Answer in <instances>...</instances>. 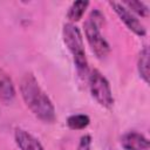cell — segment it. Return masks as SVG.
Returning a JSON list of instances; mask_svg holds the SVG:
<instances>
[{"label": "cell", "mask_w": 150, "mask_h": 150, "mask_svg": "<svg viewBox=\"0 0 150 150\" xmlns=\"http://www.w3.org/2000/svg\"><path fill=\"white\" fill-rule=\"evenodd\" d=\"M103 22H104L103 14L98 9H94L83 25L87 41H88L93 53L98 59L105 57L110 52L109 43L101 34V27H102Z\"/></svg>", "instance_id": "2"}, {"label": "cell", "mask_w": 150, "mask_h": 150, "mask_svg": "<svg viewBox=\"0 0 150 150\" xmlns=\"http://www.w3.org/2000/svg\"><path fill=\"white\" fill-rule=\"evenodd\" d=\"M62 36H63L64 45L67 46L68 50L73 55L77 70L81 74L86 73L88 69V62H87L84 43H83V39H82V34L80 29L74 23L68 22L63 26Z\"/></svg>", "instance_id": "3"}, {"label": "cell", "mask_w": 150, "mask_h": 150, "mask_svg": "<svg viewBox=\"0 0 150 150\" xmlns=\"http://www.w3.org/2000/svg\"><path fill=\"white\" fill-rule=\"evenodd\" d=\"M89 123H90V118L88 115H84V114L70 115L67 118V125L73 130H82L87 128Z\"/></svg>", "instance_id": "11"}, {"label": "cell", "mask_w": 150, "mask_h": 150, "mask_svg": "<svg viewBox=\"0 0 150 150\" xmlns=\"http://www.w3.org/2000/svg\"><path fill=\"white\" fill-rule=\"evenodd\" d=\"M90 145H91V137L89 135H84L80 138L77 150H90Z\"/></svg>", "instance_id": "13"}, {"label": "cell", "mask_w": 150, "mask_h": 150, "mask_svg": "<svg viewBox=\"0 0 150 150\" xmlns=\"http://www.w3.org/2000/svg\"><path fill=\"white\" fill-rule=\"evenodd\" d=\"M88 6H89V1H84V0L73 2L71 6L68 9V13H67L68 19L70 21H79L83 16Z\"/></svg>", "instance_id": "10"}, {"label": "cell", "mask_w": 150, "mask_h": 150, "mask_svg": "<svg viewBox=\"0 0 150 150\" xmlns=\"http://www.w3.org/2000/svg\"><path fill=\"white\" fill-rule=\"evenodd\" d=\"M15 96L14 84L7 73L0 69V100L8 102L12 101Z\"/></svg>", "instance_id": "8"}, {"label": "cell", "mask_w": 150, "mask_h": 150, "mask_svg": "<svg viewBox=\"0 0 150 150\" xmlns=\"http://www.w3.org/2000/svg\"><path fill=\"white\" fill-rule=\"evenodd\" d=\"M137 69H138L139 76L143 79L145 83H148L149 82V49L148 47H144L139 53Z\"/></svg>", "instance_id": "9"}, {"label": "cell", "mask_w": 150, "mask_h": 150, "mask_svg": "<svg viewBox=\"0 0 150 150\" xmlns=\"http://www.w3.org/2000/svg\"><path fill=\"white\" fill-rule=\"evenodd\" d=\"M89 89L91 96L95 98V101L104 107V108H111L114 104V97L111 93L110 84L108 80L96 69H94L89 75Z\"/></svg>", "instance_id": "4"}, {"label": "cell", "mask_w": 150, "mask_h": 150, "mask_svg": "<svg viewBox=\"0 0 150 150\" xmlns=\"http://www.w3.org/2000/svg\"><path fill=\"white\" fill-rule=\"evenodd\" d=\"M20 91L26 105L38 118L46 123H53L55 121V108L33 74L23 75L20 83Z\"/></svg>", "instance_id": "1"}, {"label": "cell", "mask_w": 150, "mask_h": 150, "mask_svg": "<svg viewBox=\"0 0 150 150\" xmlns=\"http://www.w3.org/2000/svg\"><path fill=\"white\" fill-rule=\"evenodd\" d=\"M121 145L124 150H149V141L136 131H129L121 137Z\"/></svg>", "instance_id": "6"}, {"label": "cell", "mask_w": 150, "mask_h": 150, "mask_svg": "<svg viewBox=\"0 0 150 150\" xmlns=\"http://www.w3.org/2000/svg\"><path fill=\"white\" fill-rule=\"evenodd\" d=\"M15 142L20 150H45L41 143L28 131L18 128L14 134Z\"/></svg>", "instance_id": "7"}, {"label": "cell", "mask_w": 150, "mask_h": 150, "mask_svg": "<svg viewBox=\"0 0 150 150\" xmlns=\"http://www.w3.org/2000/svg\"><path fill=\"white\" fill-rule=\"evenodd\" d=\"M122 5L127 7L131 13H136L137 15L146 18L149 15V8L144 2L141 1H123Z\"/></svg>", "instance_id": "12"}, {"label": "cell", "mask_w": 150, "mask_h": 150, "mask_svg": "<svg viewBox=\"0 0 150 150\" xmlns=\"http://www.w3.org/2000/svg\"><path fill=\"white\" fill-rule=\"evenodd\" d=\"M109 5L111 6V8L115 11V13L118 15V18L124 22V25L131 32H134L138 36H144L146 34V29L143 26V23L127 7H124L122 4L116 2V1H110Z\"/></svg>", "instance_id": "5"}]
</instances>
